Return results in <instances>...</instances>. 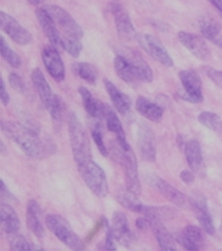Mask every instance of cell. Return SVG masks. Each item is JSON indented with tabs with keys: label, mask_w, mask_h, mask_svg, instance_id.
<instances>
[{
	"label": "cell",
	"mask_w": 222,
	"mask_h": 251,
	"mask_svg": "<svg viewBox=\"0 0 222 251\" xmlns=\"http://www.w3.org/2000/svg\"><path fill=\"white\" fill-rule=\"evenodd\" d=\"M1 130L17 146L21 147L24 154L36 160H43L55 154L56 148L46 138H42L37 131L17 122L2 121Z\"/></svg>",
	"instance_id": "1"
},
{
	"label": "cell",
	"mask_w": 222,
	"mask_h": 251,
	"mask_svg": "<svg viewBox=\"0 0 222 251\" xmlns=\"http://www.w3.org/2000/svg\"><path fill=\"white\" fill-rule=\"evenodd\" d=\"M68 131L75 164L79 168L93 160V156L86 129L83 127L81 121L73 112L68 116Z\"/></svg>",
	"instance_id": "2"
},
{
	"label": "cell",
	"mask_w": 222,
	"mask_h": 251,
	"mask_svg": "<svg viewBox=\"0 0 222 251\" xmlns=\"http://www.w3.org/2000/svg\"><path fill=\"white\" fill-rule=\"evenodd\" d=\"M116 154L119 161L124 168L125 181H126V188L132 193L140 195L141 186L139 181V173H138V162L134 152L130 147L129 142L126 143H119L116 141Z\"/></svg>",
	"instance_id": "3"
},
{
	"label": "cell",
	"mask_w": 222,
	"mask_h": 251,
	"mask_svg": "<svg viewBox=\"0 0 222 251\" xmlns=\"http://www.w3.org/2000/svg\"><path fill=\"white\" fill-rule=\"evenodd\" d=\"M45 224L50 232L54 233L58 241L62 242L69 249L81 251L85 250V242L71 228L70 224L60 214H49L45 218Z\"/></svg>",
	"instance_id": "4"
},
{
	"label": "cell",
	"mask_w": 222,
	"mask_h": 251,
	"mask_svg": "<svg viewBox=\"0 0 222 251\" xmlns=\"http://www.w3.org/2000/svg\"><path fill=\"white\" fill-rule=\"evenodd\" d=\"M77 169H79L82 180L90 189L91 193H94L99 198L107 197L108 192H110V186H108V181L104 169L98 163L91 160L89 162L79 167Z\"/></svg>",
	"instance_id": "5"
},
{
	"label": "cell",
	"mask_w": 222,
	"mask_h": 251,
	"mask_svg": "<svg viewBox=\"0 0 222 251\" xmlns=\"http://www.w3.org/2000/svg\"><path fill=\"white\" fill-rule=\"evenodd\" d=\"M48 12L54 18L58 30H60L62 37L74 38V40H81L83 37V30L79 23L68 13L63 7L57 5H48L45 6Z\"/></svg>",
	"instance_id": "6"
},
{
	"label": "cell",
	"mask_w": 222,
	"mask_h": 251,
	"mask_svg": "<svg viewBox=\"0 0 222 251\" xmlns=\"http://www.w3.org/2000/svg\"><path fill=\"white\" fill-rule=\"evenodd\" d=\"M137 41L141 48L145 50L150 56L154 58L155 61H157L158 63L169 67V68L174 67L173 57L170 56L164 44L156 36L149 35V33H140V35L137 36Z\"/></svg>",
	"instance_id": "7"
},
{
	"label": "cell",
	"mask_w": 222,
	"mask_h": 251,
	"mask_svg": "<svg viewBox=\"0 0 222 251\" xmlns=\"http://www.w3.org/2000/svg\"><path fill=\"white\" fill-rule=\"evenodd\" d=\"M179 80H181L184 92L181 93V97L185 101L199 104L203 101V93H202V80L199 73L194 69H184L179 72Z\"/></svg>",
	"instance_id": "8"
},
{
	"label": "cell",
	"mask_w": 222,
	"mask_h": 251,
	"mask_svg": "<svg viewBox=\"0 0 222 251\" xmlns=\"http://www.w3.org/2000/svg\"><path fill=\"white\" fill-rule=\"evenodd\" d=\"M108 10L114 18L116 32H118L119 37L127 42L137 40L138 35L135 33V29L126 8L121 4H119L118 1H112L108 5Z\"/></svg>",
	"instance_id": "9"
},
{
	"label": "cell",
	"mask_w": 222,
	"mask_h": 251,
	"mask_svg": "<svg viewBox=\"0 0 222 251\" xmlns=\"http://www.w3.org/2000/svg\"><path fill=\"white\" fill-rule=\"evenodd\" d=\"M0 25L2 31L19 46H26L32 42L31 32L27 31L16 18L5 13L4 11L0 12Z\"/></svg>",
	"instance_id": "10"
},
{
	"label": "cell",
	"mask_w": 222,
	"mask_h": 251,
	"mask_svg": "<svg viewBox=\"0 0 222 251\" xmlns=\"http://www.w3.org/2000/svg\"><path fill=\"white\" fill-rule=\"evenodd\" d=\"M42 60L50 74L56 82H62L66 77V68L60 51L54 46H45L42 50Z\"/></svg>",
	"instance_id": "11"
},
{
	"label": "cell",
	"mask_w": 222,
	"mask_h": 251,
	"mask_svg": "<svg viewBox=\"0 0 222 251\" xmlns=\"http://www.w3.org/2000/svg\"><path fill=\"white\" fill-rule=\"evenodd\" d=\"M179 43L190 51L196 58L201 61H207L210 58V50L203 37L187 31H179L177 33Z\"/></svg>",
	"instance_id": "12"
},
{
	"label": "cell",
	"mask_w": 222,
	"mask_h": 251,
	"mask_svg": "<svg viewBox=\"0 0 222 251\" xmlns=\"http://www.w3.org/2000/svg\"><path fill=\"white\" fill-rule=\"evenodd\" d=\"M36 18H37L38 23H40L42 31L46 36L50 44L54 46L56 49H63L62 44V35H61L60 30H58L56 23H55L54 18L48 12L45 7H40L36 10Z\"/></svg>",
	"instance_id": "13"
},
{
	"label": "cell",
	"mask_w": 222,
	"mask_h": 251,
	"mask_svg": "<svg viewBox=\"0 0 222 251\" xmlns=\"http://www.w3.org/2000/svg\"><path fill=\"white\" fill-rule=\"evenodd\" d=\"M191 208L195 213L196 219L200 223V226L208 235H215V224L212 218L209 210H208L207 200L202 194H195L191 198Z\"/></svg>",
	"instance_id": "14"
},
{
	"label": "cell",
	"mask_w": 222,
	"mask_h": 251,
	"mask_svg": "<svg viewBox=\"0 0 222 251\" xmlns=\"http://www.w3.org/2000/svg\"><path fill=\"white\" fill-rule=\"evenodd\" d=\"M152 183L158 189V192L162 195H164L166 199L171 203H174L175 206L179 208H184V210L191 208V198H188L187 195L183 194L176 187L171 186L165 180L157 176H155Z\"/></svg>",
	"instance_id": "15"
},
{
	"label": "cell",
	"mask_w": 222,
	"mask_h": 251,
	"mask_svg": "<svg viewBox=\"0 0 222 251\" xmlns=\"http://www.w3.org/2000/svg\"><path fill=\"white\" fill-rule=\"evenodd\" d=\"M138 149L141 157L148 162H156V137L148 125L141 124L138 129Z\"/></svg>",
	"instance_id": "16"
},
{
	"label": "cell",
	"mask_w": 222,
	"mask_h": 251,
	"mask_svg": "<svg viewBox=\"0 0 222 251\" xmlns=\"http://www.w3.org/2000/svg\"><path fill=\"white\" fill-rule=\"evenodd\" d=\"M185 158H187L188 166L194 174L198 176H204L206 175V164H204L203 155H202L201 144L196 139H190L184 146Z\"/></svg>",
	"instance_id": "17"
},
{
	"label": "cell",
	"mask_w": 222,
	"mask_h": 251,
	"mask_svg": "<svg viewBox=\"0 0 222 251\" xmlns=\"http://www.w3.org/2000/svg\"><path fill=\"white\" fill-rule=\"evenodd\" d=\"M179 242L187 250H202L206 243L203 228L195 226V225H187L179 233Z\"/></svg>",
	"instance_id": "18"
},
{
	"label": "cell",
	"mask_w": 222,
	"mask_h": 251,
	"mask_svg": "<svg viewBox=\"0 0 222 251\" xmlns=\"http://www.w3.org/2000/svg\"><path fill=\"white\" fill-rule=\"evenodd\" d=\"M150 227L154 231V235L156 237V241L160 250L163 251H175L176 250V243L173 235L169 232L165 227L164 223L160 218L157 217H149Z\"/></svg>",
	"instance_id": "19"
},
{
	"label": "cell",
	"mask_w": 222,
	"mask_h": 251,
	"mask_svg": "<svg viewBox=\"0 0 222 251\" xmlns=\"http://www.w3.org/2000/svg\"><path fill=\"white\" fill-rule=\"evenodd\" d=\"M110 227L118 243L124 245H131L133 243L134 235L130 230L129 220H127V217L125 216L123 212H115L113 214L112 226Z\"/></svg>",
	"instance_id": "20"
},
{
	"label": "cell",
	"mask_w": 222,
	"mask_h": 251,
	"mask_svg": "<svg viewBox=\"0 0 222 251\" xmlns=\"http://www.w3.org/2000/svg\"><path fill=\"white\" fill-rule=\"evenodd\" d=\"M31 80L36 91L38 92V96H40L44 107H45L46 110H49V108L51 107L52 102H54L56 94H54L49 82L46 81L45 76L42 73L40 68H35L31 72Z\"/></svg>",
	"instance_id": "21"
},
{
	"label": "cell",
	"mask_w": 222,
	"mask_h": 251,
	"mask_svg": "<svg viewBox=\"0 0 222 251\" xmlns=\"http://www.w3.org/2000/svg\"><path fill=\"white\" fill-rule=\"evenodd\" d=\"M113 66H114L115 73L118 74V76L123 81L131 86H137L140 82L137 72H135V69L133 68L131 62L127 60V57L125 55H116L114 57V61H113Z\"/></svg>",
	"instance_id": "22"
},
{
	"label": "cell",
	"mask_w": 222,
	"mask_h": 251,
	"mask_svg": "<svg viewBox=\"0 0 222 251\" xmlns=\"http://www.w3.org/2000/svg\"><path fill=\"white\" fill-rule=\"evenodd\" d=\"M26 225L30 228V231L37 238L42 239L45 235L44 225L42 223V211L40 205L35 200H30L27 202L26 208Z\"/></svg>",
	"instance_id": "23"
},
{
	"label": "cell",
	"mask_w": 222,
	"mask_h": 251,
	"mask_svg": "<svg viewBox=\"0 0 222 251\" xmlns=\"http://www.w3.org/2000/svg\"><path fill=\"white\" fill-rule=\"evenodd\" d=\"M101 114L102 118L105 119L107 125V129L113 132L115 135L116 141L119 143H126V135H125V131L123 129V125H121L120 119H119L118 114L114 112L112 107L107 104H102L101 102Z\"/></svg>",
	"instance_id": "24"
},
{
	"label": "cell",
	"mask_w": 222,
	"mask_h": 251,
	"mask_svg": "<svg viewBox=\"0 0 222 251\" xmlns=\"http://www.w3.org/2000/svg\"><path fill=\"white\" fill-rule=\"evenodd\" d=\"M104 83L108 96L111 98V101H112L115 110L120 114H123V116L129 113L130 110H131V100H130V98L125 93H123V92L116 87L112 81H110V80H104Z\"/></svg>",
	"instance_id": "25"
},
{
	"label": "cell",
	"mask_w": 222,
	"mask_h": 251,
	"mask_svg": "<svg viewBox=\"0 0 222 251\" xmlns=\"http://www.w3.org/2000/svg\"><path fill=\"white\" fill-rule=\"evenodd\" d=\"M123 55H125L127 60L131 62L133 68L135 69L138 76H139L140 82H151L154 80V72L150 68L149 63L138 52L132 51V50H126V51H124Z\"/></svg>",
	"instance_id": "26"
},
{
	"label": "cell",
	"mask_w": 222,
	"mask_h": 251,
	"mask_svg": "<svg viewBox=\"0 0 222 251\" xmlns=\"http://www.w3.org/2000/svg\"><path fill=\"white\" fill-rule=\"evenodd\" d=\"M135 110L139 112L144 118H146L150 122L158 123L163 118V113L164 110L160 107L156 102H152L151 100L146 99V98L139 97L135 100Z\"/></svg>",
	"instance_id": "27"
},
{
	"label": "cell",
	"mask_w": 222,
	"mask_h": 251,
	"mask_svg": "<svg viewBox=\"0 0 222 251\" xmlns=\"http://www.w3.org/2000/svg\"><path fill=\"white\" fill-rule=\"evenodd\" d=\"M199 29L201 35L212 43H215L219 38L222 37L221 24L209 15H204L199 18Z\"/></svg>",
	"instance_id": "28"
},
{
	"label": "cell",
	"mask_w": 222,
	"mask_h": 251,
	"mask_svg": "<svg viewBox=\"0 0 222 251\" xmlns=\"http://www.w3.org/2000/svg\"><path fill=\"white\" fill-rule=\"evenodd\" d=\"M0 212H1V227L4 232L11 236L18 233L21 230V220L17 216L16 211L10 205L2 202Z\"/></svg>",
	"instance_id": "29"
},
{
	"label": "cell",
	"mask_w": 222,
	"mask_h": 251,
	"mask_svg": "<svg viewBox=\"0 0 222 251\" xmlns=\"http://www.w3.org/2000/svg\"><path fill=\"white\" fill-rule=\"evenodd\" d=\"M116 200L126 210H130L135 213H143L145 205L138 199V195L130 192L126 188V191H119L116 194Z\"/></svg>",
	"instance_id": "30"
},
{
	"label": "cell",
	"mask_w": 222,
	"mask_h": 251,
	"mask_svg": "<svg viewBox=\"0 0 222 251\" xmlns=\"http://www.w3.org/2000/svg\"><path fill=\"white\" fill-rule=\"evenodd\" d=\"M79 93L81 96L83 107H85L86 112L89 114V117L94 119L101 118V102L94 99L93 94L90 93L89 89L86 87H80Z\"/></svg>",
	"instance_id": "31"
},
{
	"label": "cell",
	"mask_w": 222,
	"mask_h": 251,
	"mask_svg": "<svg viewBox=\"0 0 222 251\" xmlns=\"http://www.w3.org/2000/svg\"><path fill=\"white\" fill-rule=\"evenodd\" d=\"M200 124L203 125L207 129L215 131V132H221L222 131V119L218 114L209 111H203L199 114L198 117Z\"/></svg>",
	"instance_id": "32"
},
{
	"label": "cell",
	"mask_w": 222,
	"mask_h": 251,
	"mask_svg": "<svg viewBox=\"0 0 222 251\" xmlns=\"http://www.w3.org/2000/svg\"><path fill=\"white\" fill-rule=\"evenodd\" d=\"M75 73L79 75L82 80L87 81L90 85H94L98 79V72H96L95 67L88 62H80L74 65Z\"/></svg>",
	"instance_id": "33"
},
{
	"label": "cell",
	"mask_w": 222,
	"mask_h": 251,
	"mask_svg": "<svg viewBox=\"0 0 222 251\" xmlns=\"http://www.w3.org/2000/svg\"><path fill=\"white\" fill-rule=\"evenodd\" d=\"M0 42H1V47H0V49H1L2 58H4L8 65L12 67V68H16V69L21 68L22 63H23L21 56L17 54L15 50L11 49V47L6 43V41H5L4 37H0Z\"/></svg>",
	"instance_id": "34"
},
{
	"label": "cell",
	"mask_w": 222,
	"mask_h": 251,
	"mask_svg": "<svg viewBox=\"0 0 222 251\" xmlns=\"http://www.w3.org/2000/svg\"><path fill=\"white\" fill-rule=\"evenodd\" d=\"M10 239V249L15 251H31V250H43L42 248H38L37 245L31 243L30 241H27L24 236L18 235H12Z\"/></svg>",
	"instance_id": "35"
},
{
	"label": "cell",
	"mask_w": 222,
	"mask_h": 251,
	"mask_svg": "<svg viewBox=\"0 0 222 251\" xmlns=\"http://www.w3.org/2000/svg\"><path fill=\"white\" fill-rule=\"evenodd\" d=\"M65 110L66 107L62 98L60 96H56L51 107L48 110L50 112V116H51L52 122H54V125H61V123L63 121V117H65Z\"/></svg>",
	"instance_id": "36"
},
{
	"label": "cell",
	"mask_w": 222,
	"mask_h": 251,
	"mask_svg": "<svg viewBox=\"0 0 222 251\" xmlns=\"http://www.w3.org/2000/svg\"><path fill=\"white\" fill-rule=\"evenodd\" d=\"M63 49L71 55L73 57H79L82 51V43L81 40H74V38H67L62 37Z\"/></svg>",
	"instance_id": "37"
},
{
	"label": "cell",
	"mask_w": 222,
	"mask_h": 251,
	"mask_svg": "<svg viewBox=\"0 0 222 251\" xmlns=\"http://www.w3.org/2000/svg\"><path fill=\"white\" fill-rule=\"evenodd\" d=\"M91 137H93V141L95 142L100 154H101L102 156H108V150H107L106 146H105L104 137H102L101 131H100L98 127H95V129L91 131Z\"/></svg>",
	"instance_id": "38"
},
{
	"label": "cell",
	"mask_w": 222,
	"mask_h": 251,
	"mask_svg": "<svg viewBox=\"0 0 222 251\" xmlns=\"http://www.w3.org/2000/svg\"><path fill=\"white\" fill-rule=\"evenodd\" d=\"M8 82H10L11 87L15 89V91L19 92V93H24L25 89H26L24 80L22 79L21 75L17 73H10V75H8Z\"/></svg>",
	"instance_id": "39"
},
{
	"label": "cell",
	"mask_w": 222,
	"mask_h": 251,
	"mask_svg": "<svg viewBox=\"0 0 222 251\" xmlns=\"http://www.w3.org/2000/svg\"><path fill=\"white\" fill-rule=\"evenodd\" d=\"M207 76L215 83L218 87L222 88V71H218V69L210 68V67H206L204 68Z\"/></svg>",
	"instance_id": "40"
},
{
	"label": "cell",
	"mask_w": 222,
	"mask_h": 251,
	"mask_svg": "<svg viewBox=\"0 0 222 251\" xmlns=\"http://www.w3.org/2000/svg\"><path fill=\"white\" fill-rule=\"evenodd\" d=\"M179 176H181L183 182L187 183V185H190V183H193L195 181V174H194L193 170H183Z\"/></svg>",
	"instance_id": "41"
},
{
	"label": "cell",
	"mask_w": 222,
	"mask_h": 251,
	"mask_svg": "<svg viewBox=\"0 0 222 251\" xmlns=\"http://www.w3.org/2000/svg\"><path fill=\"white\" fill-rule=\"evenodd\" d=\"M1 199L4 200H13V201H16V197L11 193L10 191L7 189L6 187V183L4 182V181H1Z\"/></svg>",
	"instance_id": "42"
},
{
	"label": "cell",
	"mask_w": 222,
	"mask_h": 251,
	"mask_svg": "<svg viewBox=\"0 0 222 251\" xmlns=\"http://www.w3.org/2000/svg\"><path fill=\"white\" fill-rule=\"evenodd\" d=\"M0 99H1V102L4 106H7L8 102H10V94H8L4 80L1 81V94H0Z\"/></svg>",
	"instance_id": "43"
},
{
	"label": "cell",
	"mask_w": 222,
	"mask_h": 251,
	"mask_svg": "<svg viewBox=\"0 0 222 251\" xmlns=\"http://www.w3.org/2000/svg\"><path fill=\"white\" fill-rule=\"evenodd\" d=\"M135 226L139 228L140 231H146L150 227V222L146 217H143V218H138L135 220Z\"/></svg>",
	"instance_id": "44"
},
{
	"label": "cell",
	"mask_w": 222,
	"mask_h": 251,
	"mask_svg": "<svg viewBox=\"0 0 222 251\" xmlns=\"http://www.w3.org/2000/svg\"><path fill=\"white\" fill-rule=\"evenodd\" d=\"M212 2V5L214 6L216 10L219 11V13L222 16V0H209Z\"/></svg>",
	"instance_id": "45"
},
{
	"label": "cell",
	"mask_w": 222,
	"mask_h": 251,
	"mask_svg": "<svg viewBox=\"0 0 222 251\" xmlns=\"http://www.w3.org/2000/svg\"><path fill=\"white\" fill-rule=\"evenodd\" d=\"M27 1H29L30 4H32V5H36V6H37V5H41L42 2H44V1H45V0H27Z\"/></svg>",
	"instance_id": "46"
},
{
	"label": "cell",
	"mask_w": 222,
	"mask_h": 251,
	"mask_svg": "<svg viewBox=\"0 0 222 251\" xmlns=\"http://www.w3.org/2000/svg\"><path fill=\"white\" fill-rule=\"evenodd\" d=\"M214 44H215V46H216V47H219V48H221V49H222V37H220V38H219V40H218V41H216Z\"/></svg>",
	"instance_id": "47"
},
{
	"label": "cell",
	"mask_w": 222,
	"mask_h": 251,
	"mask_svg": "<svg viewBox=\"0 0 222 251\" xmlns=\"http://www.w3.org/2000/svg\"><path fill=\"white\" fill-rule=\"evenodd\" d=\"M0 146H1L2 155H6V149H5V146H4V143H2V142H1V144H0Z\"/></svg>",
	"instance_id": "48"
},
{
	"label": "cell",
	"mask_w": 222,
	"mask_h": 251,
	"mask_svg": "<svg viewBox=\"0 0 222 251\" xmlns=\"http://www.w3.org/2000/svg\"><path fill=\"white\" fill-rule=\"evenodd\" d=\"M112 1H118V0H112Z\"/></svg>",
	"instance_id": "49"
}]
</instances>
